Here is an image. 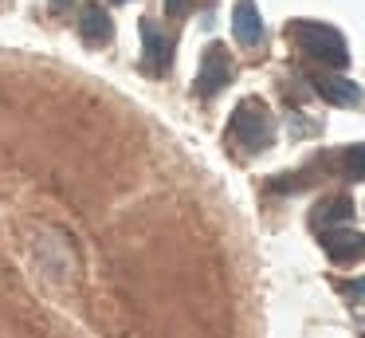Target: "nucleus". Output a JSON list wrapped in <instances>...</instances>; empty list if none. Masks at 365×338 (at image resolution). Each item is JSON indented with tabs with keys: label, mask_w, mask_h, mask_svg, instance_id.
I'll list each match as a JSON object with an SVG mask.
<instances>
[{
	"label": "nucleus",
	"mask_w": 365,
	"mask_h": 338,
	"mask_svg": "<svg viewBox=\"0 0 365 338\" xmlns=\"http://www.w3.org/2000/svg\"><path fill=\"white\" fill-rule=\"evenodd\" d=\"M189 4H192V0H165V12L169 16H185V12H189Z\"/></svg>",
	"instance_id": "9b49d317"
},
{
	"label": "nucleus",
	"mask_w": 365,
	"mask_h": 338,
	"mask_svg": "<svg viewBox=\"0 0 365 338\" xmlns=\"http://www.w3.org/2000/svg\"><path fill=\"white\" fill-rule=\"evenodd\" d=\"M142 39H145V55H150V67L165 71L169 67V51H173V44H169L165 36H161L153 24H142Z\"/></svg>",
	"instance_id": "6e6552de"
},
{
	"label": "nucleus",
	"mask_w": 365,
	"mask_h": 338,
	"mask_svg": "<svg viewBox=\"0 0 365 338\" xmlns=\"http://www.w3.org/2000/svg\"><path fill=\"white\" fill-rule=\"evenodd\" d=\"M79 31H83V39H87V44H95V47H103V44H110V39H114V24H110V16H106L103 8H95V4L83 8V24H79Z\"/></svg>",
	"instance_id": "0eeeda50"
},
{
	"label": "nucleus",
	"mask_w": 365,
	"mask_h": 338,
	"mask_svg": "<svg viewBox=\"0 0 365 338\" xmlns=\"http://www.w3.org/2000/svg\"><path fill=\"white\" fill-rule=\"evenodd\" d=\"M232 31H236V39L244 47H255L263 39V20H259V12H255L252 0H236V12H232Z\"/></svg>",
	"instance_id": "423d86ee"
},
{
	"label": "nucleus",
	"mask_w": 365,
	"mask_h": 338,
	"mask_svg": "<svg viewBox=\"0 0 365 338\" xmlns=\"http://www.w3.org/2000/svg\"><path fill=\"white\" fill-rule=\"evenodd\" d=\"M56 4H67V0H56Z\"/></svg>",
	"instance_id": "ddd939ff"
},
{
	"label": "nucleus",
	"mask_w": 365,
	"mask_h": 338,
	"mask_svg": "<svg viewBox=\"0 0 365 338\" xmlns=\"http://www.w3.org/2000/svg\"><path fill=\"white\" fill-rule=\"evenodd\" d=\"M314 91L322 94L326 102H334V106H357V102H361V86L341 79V75H318Z\"/></svg>",
	"instance_id": "39448f33"
},
{
	"label": "nucleus",
	"mask_w": 365,
	"mask_h": 338,
	"mask_svg": "<svg viewBox=\"0 0 365 338\" xmlns=\"http://www.w3.org/2000/svg\"><path fill=\"white\" fill-rule=\"evenodd\" d=\"M228 79H232L228 51H224V47H208L205 59H200V71H197V91L208 99V94L224 91V86H228Z\"/></svg>",
	"instance_id": "7ed1b4c3"
},
{
	"label": "nucleus",
	"mask_w": 365,
	"mask_h": 338,
	"mask_svg": "<svg viewBox=\"0 0 365 338\" xmlns=\"http://www.w3.org/2000/svg\"><path fill=\"white\" fill-rule=\"evenodd\" d=\"M349 291H354L357 299H365V279H354V287H349Z\"/></svg>",
	"instance_id": "f8f14e48"
},
{
	"label": "nucleus",
	"mask_w": 365,
	"mask_h": 338,
	"mask_svg": "<svg viewBox=\"0 0 365 338\" xmlns=\"http://www.w3.org/2000/svg\"><path fill=\"white\" fill-rule=\"evenodd\" d=\"M232 134H236L247 149H267L271 146V134H275L267 106H263L259 99H244L236 106V114H232Z\"/></svg>",
	"instance_id": "f03ea898"
},
{
	"label": "nucleus",
	"mask_w": 365,
	"mask_h": 338,
	"mask_svg": "<svg viewBox=\"0 0 365 338\" xmlns=\"http://www.w3.org/2000/svg\"><path fill=\"white\" fill-rule=\"evenodd\" d=\"M349 201L346 197H334V201H326L322 209L314 212V224H338V220H349Z\"/></svg>",
	"instance_id": "1a4fd4ad"
},
{
	"label": "nucleus",
	"mask_w": 365,
	"mask_h": 338,
	"mask_svg": "<svg viewBox=\"0 0 365 338\" xmlns=\"http://www.w3.org/2000/svg\"><path fill=\"white\" fill-rule=\"evenodd\" d=\"M341 161H346L349 177L365 181V146H361V141H357V146H349V149H346V157H341Z\"/></svg>",
	"instance_id": "9d476101"
},
{
	"label": "nucleus",
	"mask_w": 365,
	"mask_h": 338,
	"mask_svg": "<svg viewBox=\"0 0 365 338\" xmlns=\"http://www.w3.org/2000/svg\"><path fill=\"white\" fill-rule=\"evenodd\" d=\"M291 36H294V44H299L310 59H322V63H330V67H346V63H349L346 39H341V31L330 28V24L302 20V24H294V28H291Z\"/></svg>",
	"instance_id": "f257e3e1"
},
{
	"label": "nucleus",
	"mask_w": 365,
	"mask_h": 338,
	"mask_svg": "<svg viewBox=\"0 0 365 338\" xmlns=\"http://www.w3.org/2000/svg\"><path fill=\"white\" fill-rule=\"evenodd\" d=\"M322 248L330 252V259H338V264L365 259V236L361 232H341V228H334V232L322 236Z\"/></svg>",
	"instance_id": "20e7f679"
}]
</instances>
